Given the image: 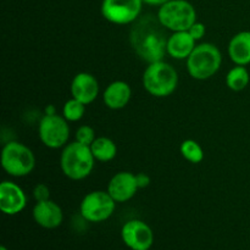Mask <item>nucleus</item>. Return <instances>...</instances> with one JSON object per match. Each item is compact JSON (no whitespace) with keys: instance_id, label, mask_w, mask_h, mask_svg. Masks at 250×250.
<instances>
[{"instance_id":"f257e3e1","label":"nucleus","mask_w":250,"mask_h":250,"mask_svg":"<svg viewBox=\"0 0 250 250\" xmlns=\"http://www.w3.org/2000/svg\"><path fill=\"white\" fill-rule=\"evenodd\" d=\"M158 16H143L134 22L129 34V42L137 55L146 62L161 61L165 56L167 39Z\"/></svg>"},{"instance_id":"f03ea898","label":"nucleus","mask_w":250,"mask_h":250,"mask_svg":"<svg viewBox=\"0 0 250 250\" xmlns=\"http://www.w3.org/2000/svg\"><path fill=\"white\" fill-rule=\"evenodd\" d=\"M95 158L90 146L80 142H73L63 148L60 156V166L63 175L73 181L88 177L94 167Z\"/></svg>"},{"instance_id":"7ed1b4c3","label":"nucleus","mask_w":250,"mask_h":250,"mask_svg":"<svg viewBox=\"0 0 250 250\" xmlns=\"http://www.w3.org/2000/svg\"><path fill=\"white\" fill-rule=\"evenodd\" d=\"M178 84V73L173 66L165 61L149 63L143 73L144 89L156 98L172 94Z\"/></svg>"},{"instance_id":"20e7f679","label":"nucleus","mask_w":250,"mask_h":250,"mask_svg":"<svg viewBox=\"0 0 250 250\" xmlns=\"http://www.w3.org/2000/svg\"><path fill=\"white\" fill-rule=\"evenodd\" d=\"M222 55L215 44L203 43L194 48L187 59V70L190 77L198 81L209 80L220 70Z\"/></svg>"},{"instance_id":"39448f33","label":"nucleus","mask_w":250,"mask_h":250,"mask_svg":"<svg viewBox=\"0 0 250 250\" xmlns=\"http://www.w3.org/2000/svg\"><path fill=\"white\" fill-rule=\"evenodd\" d=\"M158 19L166 29L182 32L188 31L197 22V12L186 0H170L160 6Z\"/></svg>"},{"instance_id":"423d86ee","label":"nucleus","mask_w":250,"mask_h":250,"mask_svg":"<svg viewBox=\"0 0 250 250\" xmlns=\"http://www.w3.org/2000/svg\"><path fill=\"white\" fill-rule=\"evenodd\" d=\"M1 166L10 176L24 177L36 166L34 154L28 146L20 142H9L1 151Z\"/></svg>"},{"instance_id":"0eeeda50","label":"nucleus","mask_w":250,"mask_h":250,"mask_svg":"<svg viewBox=\"0 0 250 250\" xmlns=\"http://www.w3.org/2000/svg\"><path fill=\"white\" fill-rule=\"evenodd\" d=\"M116 202L112 199L109 192L94 190L83 198L80 205V212L88 222H103L109 219L115 211Z\"/></svg>"},{"instance_id":"6e6552de","label":"nucleus","mask_w":250,"mask_h":250,"mask_svg":"<svg viewBox=\"0 0 250 250\" xmlns=\"http://www.w3.org/2000/svg\"><path fill=\"white\" fill-rule=\"evenodd\" d=\"M39 138L42 143L50 149H59L66 146L70 137L67 120L59 115H46L39 122Z\"/></svg>"},{"instance_id":"1a4fd4ad","label":"nucleus","mask_w":250,"mask_h":250,"mask_svg":"<svg viewBox=\"0 0 250 250\" xmlns=\"http://www.w3.org/2000/svg\"><path fill=\"white\" fill-rule=\"evenodd\" d=\"M143 2V0H103L102 15L111 23H132L138 20Z\"/></svg>"},{"instance_id":"9d476101","label":"nucleus","mask_w":250,"mask_h":250,"mask_svg":"<svg viewBox=\"0 0 250 250\" xmlns=\"http://www.w3.org/2000/svg\"><path fill=\"white\" fill-rule=\"evenodd\" d=\"M124 243L132 250H149L154 243V233L150 227L141 220L126 222L121 229Z\"/></svg>"},{"instance_id":"9b49d317","label":"nucleus","mask_w":250,"mask_h":250,"mask_svg":"<svg viewBox=\"0 0 250 250\" xmlns=\"http://www.w3.org/2000/svg\"><path fill=\"white\" fill-rule=\"evenodd\" d=\"M27 198L20 186L11 181L0 185V210L5 215H16L26 208Z\"/></svg>"},{"instance_id":"f8f14e48","label":"nucleus","mask_w":250,"mask_h":250,"mask_svg":"<svg viewBox=\"0 0 250 250\" xmlns=\"http://www.w3.org/2000/svg\"><path fill=\"white\" fill-rule=\"evenodd\" d=\"M138 189L137 176L127 171L117 172L107 185V192L116 203L127 202L136 195Z\"/></svg>"},{"instance_id":"ddd939ff","label":"nucleus","mask_w":250,"mask_h":250,"mask_svg":"<svg viewBox=\"0 0 250 250\" xmlns=\"http://www.w3.org/2000/svg\"><path fill=\"white\" fill-rule=\"evenodd\" d=\"M72 98L80 100L84 105L90 104L99 94V83L97 78L88 72H81L73 77L71 82Z\"/></svg>"},{"instance_id":"4468645a","label":"nucleus","mask_w":250,"mask_h":250,"mask_svg":"<svg viewBox=\"0 0 250 250\" xmlns=\"http://www.w3.org/2000/svg\"><path fill=\"white\" fill-rule=\"evenodd\" d=\"M33 219L43 229H54L62 224L63 214L55 202L48 199L37 202L33 208Z\"/></svg>"},{"instance_id":"2eb2a0df","label":"nucleus","mask_w":250,"mask_h":250,"mask_svg":"<svg viewBox=\"0 0 250 250\" xmlns=\"http://www.w3.org/2000/svg\"><path fill=\"white\" fill-rule=\"evenodd\" d=\"M195 39L193 38L188 31L182 32H173L167 38V45H166V51L168 55L177 60H185L194 50Z\"/></svg>"},{"instance_id":"dca6fc26","label":"nucleus","mask_w":250,"mask_h":250,"mask_svg":"<svg viewBox=\"0 0 250 250\" xmlns=\"http://www.w3.org/2000/svg\"><path fill=\"white\" fill-rule=\"evenodd\" d=\"M132 97V90L128 83L124 81H115L110 83L103 94V100L109 109H124L129 103Z\"/></svg>"},{"instance_id":"f3484780","label":"nucleus","mask_w":250,"mask_h":250,"mask_svg":"<svg viewBox=\"0 0 250 250\" xmlns=\"http://www.w3.org/2000/svg\"><path fill=\"white\" fill-rule=\"evenodd\" d=\"M229 56L236 65L250 63V32L243 31L234 34L229 43Z\"/></svg>"},{"instance_id":"a211bd4d","label":"nucleus","mask_w":250,"mask_h":250,"mask_svg":"<svg viewBox=\"0 0 250 250\" xmlns=\"http://www.w3.org/2000/svg\"><path fill=\"white\" fill-rule=\"evenodd\" d=\"M90 150H92L95 160L107 163L116 156L117 146L114 141L107 137H98L90 146Z\"/></svg>"},{"instance_id":"6ab92c4d","label":"nucleus","mask_w":250,"mask_h":250,"mask_svg":"<svg viewBox=\"0 0 250 250\" xmlns=\"http://www.w3.org/2000/svg\"><path fill=\"white\" fill-rule=\"evenodd\" d=\"M250 76L248 70L244 66H234L229 71L226 76V84L233 92H241L246 89L249 84Z\"/></svg>"},{"instance_id":"aec40b11","label":"nucleus","mask_w":250,"mask_h":250,"mask_svg":"<svg viewBox=\"0 0 250 250\" xmlns=\"http://www.w3.org/2000/svg\"><path fill=\"white\" fill-rule=\"evenodd\" d=\"M180 150L183 158L192 164H199L204 159V151H203L202 146L193 139H187V141L182 142Z\"/></svg>"},{"instance_id":"412c9836","label":"nucleus","mask_w":250,"mask_h":250,"mask_svg":"<svg viewBox=\"0 0 250 250\" xmlns=\"http://www.w3.org/2000/svg\"><path fill=\"white\" fill-rule=\"evenodd\" d=\"M85 112V105L83 103H81L80 100L72 99L67 100L63 105V109H62V115L67 121L70 122H76V121H80L81 119L83 117Z\"/></svg>"},{"instance_id":"4be33fe9","label":"nucleus","mask_w":250,"mask_h":250,"mask_svg":"<svg viewBox=\"0 0 250 250\" xmlns=\"http://www.w3.org/2000/svg\"><path fill=\"white\" fill-rule=\"evenodd\" d=\"M95 138H97V137H95L94 129L90 126H87V125L81 126L80 128L77 129V132H76V141L84 144V146H92V143L95 141Z\"/></svg>"},{"instance_id":"5701e85b","label":"nucleus","mask_w":250,"mask_h":250,"mask_svg":"<svg viewBox=\"0 0 250 250\" xmlns=\"http://www.w3.org/2000/svg\"><path fill=\"white\" fill-rule=\"evenodd\" d=\"M33 195L36 198L37 202H43V200H48L50 192H49L48 186L44 185V183H39L36 186L33 190Z\"/></svg>"},{"instance_id":"b1692460","label":"nucleus","mask_w":250,"mask_h":250,"mask_svg":"<svg viewBox=\"0 0 250 250\" xmlns=\"http://www.w3.org/2000/svg\"><path fill=\"white\" fill-rule=\"evenodd\" d=\"M188 32H189V34L195 39V41H199V39H202L203 37L205 36L207 29H205V26L203 23H200V22H195V23L188 29Z\"/></svg>"},{"instance_id":"393cba45","label":"nucleus","mask_w":250,"mask_h":250,"mask_svg":"<svg viewBox=\"0 0 250 250\" xmlns=\"http://www.w3.org/2000/svg\"><path fill=\"white\" fill-rule=\"evenodd\" d=\"M137 176V183H138V188H146L148 187L150 183V178L146 175V173H138Z\"/></svg>"},{"instance_id":"a878e982","label":"nucleus","mask_w":250,"mask_h":250,"mask_svg":"<svg viewBox=\"0 0 250 250\" xmlns=\"http://www.w3.org/2000/svg\"><path fill=\"white\" fill-rule=\"evenodd\" d=\"M144 2H146V4L149 5H159V6H161L163 4H165V2L170 1V0H143Z\"/></svg>"},{"instance_id":"bb28decb","label":"nucleus","mask_w":250,"mask_h":250,"mask_svg":"<svg viewBox=\"0 0 250 250\" xmlns=\"http://www.w3.org/2000/svg\"><path fill=\"white\" fill-rule=\"evenodd\" d=\"M0 250H7V248H6V247L1 246V247H0Z\"/></svg>"}]
</instances>
